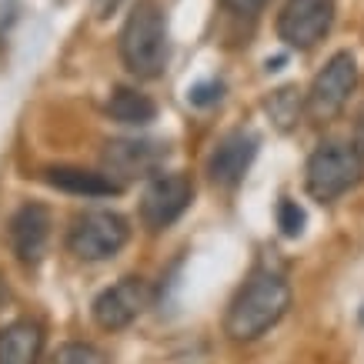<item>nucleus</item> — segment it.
<instances>
[{"label": "nucleus", "instance_id": "4", "mask_svg": "<svg viewBox=\"0 0 364 364\" xmlns=\"http://www.w3.org/2000/svg\"><path fill=\"white\" fill-rule=\"evenodd\" d=\"M131 241V224H127V218L124 214H117V210H84V214H77L74 221H70V228H67V251L74 254L77 261H87V264H94V261H111L114 254L124 251V244Z\"/></svg>", "mask_w": 364, "mask_h": 364}, {"label": "nucleus", "instance_id": "10", "mask_svg": "<svg viewBox=\"0 0 364 364\" xmlns=\"http://www.w3.org/2000/svg\"><path fill=\"white\" fill-rule=\"evenodd\" d=\"M257 147H261V137L254 131H247V127L228 131L221 141L214 144L208 164H204L208 181L221 191H234L244 181V174L251 171L254 157H257Z\"/></svg>", "mask_w": 364, "mask_h": 364}, {"label": "nucleus", "instance_id": "19", "mask_svg": "<svg viewBox=\"0 0 364 364\" xmlns=\"http://www.w3.org/2000/svg\"><path fill=\"white\" fill-rule=\"evenodd\" d=\"M221 4H224V7H228L231 14H237V17H254V14L261 11L267 0H221Z\"/></svg>", "mask_w": 364, "mask_h": 364}, {"label": "nucleus", "instance_id": "5", "mask_svg": "<svg viewBox=\"0 0 364 364\" xmlns=\"http://www.w3.org/2000/svg\"><path fill=\"white\" fill-rule=\"evenodd\" d=\"M358 87V60L351 50H338V54L321 67L314 80H311L308 94H304V107L314 124H328L344 111L348 97Z\"/></svg>", "mask_w": 364, "mask_h": 364}, {"label": "nucleus", "instance_id": "8", "mask_svg": "<svg viewBox=\"0 0 364 364\" xmlns=\"http://www.w3.org/2000/svg\"><path fill=\"white\" fill-rule=\"evenodd\" d=\"M334 23V0H287L277 14V37L291 50L318 47Z\"/></svg>", "mask_w": 364, "mask_h": 364}, {"label": "nucleus", "instance_id": "16", "mask_svg": "<svg viewBox=\"0 0 364 364\" xmlns=\"http://www.w3.org/2000/svg\"><path fill=\"white\" fill-rule=\"evenodd\" d=\"M274 218H277V231H281V237H287V241H294V237H301V234H304L308 214H304V208H301L298 200L281 198V200H277Z\"/></svg>", "mask_w": 364, "mask_h": 364}, {"label": "nucleus", "instance_id": "3", "mask_svg": "<svg viewBox=\"0 0 364 364\" xmlns=\"http://www.w3.org/2000/svg\"><path fill=\"white\" fill-rule=\"evenodd\" d=\"M364 177V161L354 151V144L328 141L308 157L304 167V188L318 204H331L358 188Z\"/></svg>", "mask_w": 364, "mask_h": 364}, {"label": "nucleus", "instance_id": "7", "mask_svg": "<svg viewBox=\"0 0 364 364\" xmlns=\"http://www.w3.org/2000/svg\"><path fill=\"white\" fill-rule=\"evenodd\" d=\"M154 304V287L144 277H121L117 284L104 287L94 304H90V318L100 331H124L144 311Z\"/></svg>", "mask_w": 364, "mask_h": 364}, {"label": "nucleus", "instance_id": "22", "mask_svg": "<svg viewBox=\"0 0 364 364\" xmlns=\"http://www.w3.org/2000/svg\"><path fill=\"white\" fill-rule=\"evenodd\" d=\"M361 321H364V311H361Z\"/></svg>", "mask_w": 364, "mask_h": 364}, {"label": "nucleus", "instance_id": "6", "mask_svg": "<svg viewBox=\"0 0 364 364\" xmlns=\"http://www.w3.org/2000/svg\"><path fill=\"white\" fill-rule=\"evenodd\" d=\"M194 204V181L188 174H154L141 194V224L151 234L167 231Z\"/></svg>", "mask_w": 364, "mask_h": 364}, {"label": "nucleus", "instance_id": "14", "mask_svg": "<svg viewBox=\"0 0 364 364\" xmlns=\"http://www.w3.org/2000/svg\"><path fill=\"white\" fill-rule=\"evenodd\" d=\"M107 114H111V121L124 124V127H147L151 121H157V104L154 97L134 87H114L111 100H107Z\"/></svg>", "mask_w": 364, "mask_h": 364}, {"label": "nucleus", "instance_id": "12", "mask_svg": "<svg viewBox=\"0 0 364 364\" xmlns=\"http://www.w3.org/2000/svg\"><path fill=\"white\" fill-rule=\"evenodd\" d=\"M44 181L54 191H64V194H74V198H117L124 191L104 171H84V167H67V164L47 167Z\"/></svg>", "mask_w": 364, "mask_h": 364}, {"label": "nucleus", "instance_id": "2", "mask_svg": "<svg viewBox=\"0 0 364 364\" xmlns=\"http://www.w3.org/2000/svg\"><path fill=\"white\" fill-rule=\"evenodd\" d=\"M117 50L124 67L137 80H154L167 67V23L164 11L157 0H137L127 14L121 33H117Z\"/></svg>", "mask_w": 364, "mask_h": 364}, {"label": "nucleus", "instance_id": "11", "mask_svg": "<svg viewBox=\"0 0 364 364\" xmlns=\"http://www.w3.org/2000/svg\"><path fill=\"white\" fill-rule=\"evenodd\" d=\"M50 231H54V214L47 204H37V200L21 204L7 221V244H11L14 257L27 267H37L47 254Z\"/></svg>", "mask_w": 364, "mask_h": 364}, {"label": "nucleus", "instance_id": "20", "mask_svg": "<svg viewBox=\"0 0 364 364\" xmlns=\"http://www.w3.org/2000/svg\"><path fill=\"white\" fill-rule=\"evenodd\" d=\"M354 151L364 161V104H361V111H358V117H354Z\"/></svg>", "mask_w": 364, "mask_h": 364}, {"label": "nucleus", "instance_id": "9", "mask_svg": "<svg viewBox=\"0 0 364 364\" xmlns=\"http://www.w3.org/2000/svg\"><path fill=\"white\" fill-rule=\"evenodd\" d=\"M167 161L164 141H107L104 144V174L127 188L131 181H151Z\"/></svg>", "mask_w": 364, "mask_h": 364}, {"label": "nucleus", "instance_id": "13", "mask_svg": "<svg viewBox=\"0 0 364 364\" xmlns=\"http://www.w3.org/2000/svg\"><path fill=\"white\" fill-rule=\"evenodd\" d=\"M41 354H44L41 321L21 318L0 331V364H41Z\"/></svg>", "mask_w": 364, "mask_h": 364}, {"label": "nucleus", "instance_id": "21", "mask_svg": "<svg viewBox=\"0 0 364 364\" xmlns=\"http://www.w3.org/2000/svg\"><path fill=\"white\" fill-rule=\"evenodd\" d=\"M117 7H121V0H94V17H97V21H107Z\"/></svg>", "mask_w": 364, "mask_h": 364}, {"label": "nucleus", "instance_id": "18", "mask_svg": "<svg viewBox=\"0 0 364 364\" xmlns=\"http://www.w3.org/2000/svg\"><path fill=\"white\" fill-rule=\"evenodd\" d=\"M224 100V80H198L194 87L188 90V104L191 107H214Z\"/></svg>", "mask_w": 364, "mask_h": 364}, {"label": "nucleus", "instance_id": "17", "mask_svg": "<svg viewBox=\"0 0 364 364\" xmlns=\"http://www.w3.org/2000/svg\"><path fill=\"white\" fill-rule=\"evenodd\" d=\"M54 364H107V358L87 341H67L57 348Z\"/></svg>", "mask_w": 364, "mask_h": 364}, {"label": "nucleus", "instance_id": "15", "mask_svg": "<svg viewBox=\"0 0 364 364\" xmlns=\"http://www.w3.org/2000/svg\"><path fill=\"white\" fill-rule=\"evenodd\" d=\"M264 107H267V114H271V121H274L281 131H291V127L298 124L301 111H308L298 87H277L274 94L264 100Z\"/></svg>", "mask_w": 364, "mask_h": 364}, {"label": "nucleus", "instance_id": "1", "mask_svg": "<svg viewBox=\"0 0 364 364\" xmlns=\"http://www.w3.org/2000/svg\"><path fill=\"white\" fill-rule=\"evenodd\" d=\"M291 308V287H287L284 274L257 267L228 304L224 314V334L237 344L257 341L264 338L277 321L287 314Z\"/></svg>", "mask_w": 364, "mask_h": 364}]
</instances>
